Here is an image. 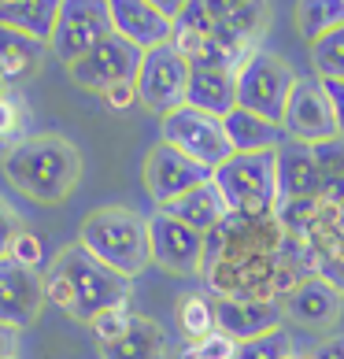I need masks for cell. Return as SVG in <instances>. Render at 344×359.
I'll return each mask as SVG.
<instances>
[{
    "instance_id": "4fadbf2b",
    "label": "cell",
    "mask_w": 344,
    "mask_h": 359,
    "mask_svg": "<svg viewBox=\"0 0 344 359\" xmlns=\"http://www.w3.org/2000/svg\"><path fill=\"white\" fill-rule=\"evenodd\" d=\"M45 304V274L22 267L11 256H0V326L19 334L37 323Z\"/></svg>"
},
{
    "instance_id": "60d3db41",
    "label": "cell",
    "mask_w": 344,
    "mask_h": 359,
    "mask_svg": "<svg viewBox=\"0 0 344 359\" xmlns=\"http://www.w3.org/2000/svg\"><path fill=\"white\" fill-rule=\"evenodd\" d=\"M15 352H19V334L0 326V359H15Z\"/></svg>"
},
{
    "instance_id": "f1b7e54d",
    "label": "cell",
    "mask_w": 344,
    "mask_h": 359,
    "mask_svg": "<svg viewBox=\"0 0 344 359\" xmlns=\"http://www.w3.org/2000/svg\"><path fill=\"white\" fill-rule=\"evenodd\" d=\"M315 159H319V175H322V196L333 204H344V137L311 144Z\"/></svg>"
},
{
    "instance_id": "5bb4252c",
    "label": "cell",
    "mask_w": 344,
    "mask_h": 359,
    "mask_svg": "<svg viewBox=\"0 0 344 359\" xmlns=\"http://www.w3.org/2000/svg\"><path fill=\"white\" fill-rule=\"evenodd\" d=\"M285 134L289 141H303V144H322L340 137L333 108H329V97L319 78H296V89L289 97V111H285Z\"/></svg>"
},
{
    "instance_id": "e0dca14e",
    "label": "cell",
    "mask_w": 344,
    "mask_h": 359,
    "mask_svg": "<svg viewBox=\"0 0 344 359\" xmlns=\"http://www.w3.org/2000/svg\"><path fill=\"white\" fill-rule=\"evenodd\" d=\"M340 304H344L340 292L329 285L326 278L315 274L289 292L282 300V308H285V318H293L303 330H329L340 318Z\"/></svg>"
},
{
    "instance_id": "ffe728a7",
    "label": "cell",
    "mask_w": 344,
    "mask_h": 359,
    "mask_svg": "<svg viewBox=\"0 0 344 359\" xmlns=\"http://www.w3.org/2000/svg\"><path fill=\"white\" fill-rule=\"evenodd\" d=\"M160 211H167L170 219L193 226V230H200V233H211L222 219L230 215V208H226V201H222V193H219L215 182H204V185H196V189L181 193L178 201H170Z\"/></svg>"
},
{
    "instance_id": "d6a6232c",
    "label": "cell",
    "mask_w": 344,
    "mask_h": 359,
    "mask_svg": "<svg viewBox=\"0 0 344 359\" xmlns=\"http://www.w3.org/2000/svg\"><path fill=\"white\" fill-rule=\"evenodd\" d=\"M130 323H134V311H130V304H123V308H108V311H100L97 318L89 323V330L97 334L100 344H108V341H118L130 330Z\"/></svg>"
},
{
    "instance_id": "7bdbcfd3",
    "label": "cell",
    "mask_w": 344,
    "mask_h": 359,
    "mask_svg": "<svg viewBox=\"0 0 344 359\" xmlns=\"http://www.w3.org/2000/svg\"><path fill=\"white\" fill-rule=\"evenodd\" d=\"M149 4H152V8H160L163 15H170V19H174L178 11H181L185 4H189V0H149Z\"/></svg>"
},
{
    "instance_id": "bcb514c9",
    "label": "cell",
    "mask_w": 344,
    "mask_h": 359,
    "mask_svg": "<svg viewBox=\"0 0 344 359\" xmlns=\"http://www.w3.org/2000/svg\"><path fill=\"white\" fill-rule=\"evenodd\" d=\"M0 93H8V82H4V78H0Z\"/></svg>"
},
{
    "instance_id": "4316f807",
    "label": "cell",
    "mask_w": 344,
    "mask_h": 359,
    "mask_svg": "<svg viewBox=\"0 0 344 359\" xmlns=\"http://www.w3.org/2000/svg\"><path fill=\"white\" fill-rule=\"evenodd\" d=\"M344 26V0H300L296 4V30L303 41H319Z\"/></svg>"
},
{
    "instance_id": "7a4b0ae2",
    "label": "cell",
    "mask_w": 344,
    "mask_h": 359,
    "mask_svg": "<svg viewBox=\"0 0 344 359\" xmlns=\"http://www.w3.org/2000/svg\"><path fill=\"white\" fill-rule=\"evenodd\" d=\"M0 167H4V178L37 204L67 201L78 178H82V156L60 134L22 137L19 144H11Z\"/></svg>"
},
{
    "instance_id": "f546056e",
    "label": "cell",
    "mask_w": 344,
    "mask_h": 359,
    "mask_svg": "<svg viewBox=\"0 0 344 359\" xmlns=\"http://www.w3.org/2000/svg\"><path fill=\"white\" fill-rule=\"evenodd\" d=\"M311 67L322 82H344V26L311 45Z\"/></svg>"
},
{
    "instance_id": "7c38bea8",
    "label": "cell",
    "mask_w": 344,
    "mask_h": 359,
    "mask_svg": "<svg viewBox=\"0 0 344 359\" xmlns=\"http://www.w3.org/2000/svg\"><path fill=\"white\" fill-rule=\"evenodd\" d=\"M211 175H215L211 167L196 163L193 156L178 152L167 141L152 144V152L144 156V189H149V196L160 208H167L170 201H178L181 193L196 189V185L211 182Z\"/></svg>"
},
{
    "instance_id": "484cf974",
    "label": "cell",
    "mask_w": 344,
    "mask_h": 359,
    "mask_svg": "<svg viewBox=\"0 0 344 359\" xmlns=\"http://www.w3.org/2000/svg\"><path fill=\"white\" fill-rule=\"evenodd\" d=\"M267 26H270V0H245L226 19H219V30H226L230 37H237L248 48H256L263 41Z\"/></svg>"
},
{
    "instance_id": "9a60e30c",
    "label": "cell",
    "mask_w": 344,
    "mask_h": 359,
    "mask_svg": "<svg viewBox=\"0 0 344 359\" xmlns=\"http://www.w3.org/2000/svg\"><path fill=\"white\" fill-rule=\"evenodd\" d=\"M111 11V30L118 37H126L130 45H137L141 52L160 48L174 34V19L163 15L160 8H152L149 0H108Z\"/></svg>"
},
{
    "instance_id": "b9f144b4",
    "label": "cell",
    "mask_w": 344,
    "mask_h": 359,
    "mask_svg": "<svg viewBox=\"0 0 344 359\" xmlns=\"http://www.w3.org/2000/svg\"><path fill=\"white\" fill-rule=\"evenodd\" d=\"M241 4H245V0H204V8H207L215 19H226L230 11H233V8H241Z\"/></svg>"
},
{
    "instance_id": "7402d4cb",
    "label": "cell",
    "mask_w": 344,
    "mask_h": 359,
    "mask_svg": "<svg viewBox=\"0 0 344 359\" xmlns=\"http://www.w3.org/2000/svg\"><path fill=\"white\" fill-rule=\"evenodd\" d=\"M222 123H226V137L233 152H277L285 144V126L259 118L245 108H233Z\"/></svg>"
},
{
    "instance_id": "8fae6325",
    "label": "cell",
    "mask_w": 344,
    "mask_h": 359,
    "mask_svg": "<svg viewBox=\"0 0 344 359\" xmlns=\"http://www.w3.org/2000/svg\"><path fill=\"white\" fill-rule=\"evenodd\" d=\"M149 252L152 263L178 278H200L204 271V233L170 219L167 211L149 215Z\"/></svg>"
},
{
    "instance_id": "d590c367",
    "label": "cell",
    "mask_w": 344,
    "mask_h": 359,
    "mask_svg": "<svg viewBox=\"0 0 344 359\" xmlns=\"http://www.w3.org/2000/svg\"><path fill=\"white\" fill-rule=\"evenodd\" d=\"M22 230V219H19V211L11 208L4 196H0V256H8V248L11 241H15V233Z\"/></svg>"
},
{
    "instance_id": "30bf717a",
    "label": "cell",
    "mask_w": 344,
    "mask_h": 359,
    "mask_svg": "<svg viewBox=\"0 0 344 359\" xmlns=\"http://www.w3.org/2000/svg\"><path fill=\"white\" fill-rule=\"evenodd\" d=\"M141 60L144 52L137 45H130L126 37H104V41L85 52L78 63H71L67 74L78 89H89V93H104L118 82H137V71H141Z\"/></svg>"
},
{
    "instance_id": "8d00e7d4",
    "label": "cell",
    "mask_w": 344,
    "mask_h": 359,
    "mask_svg": "<svg viewBox=\"0 0 344 359\" xmlns=\"http://www.w3.org/2000/svg\"><path fill=\"white\" fill-rule=\"evenodd\" d=\"M100 97H104V104H108L111 111H126V108H134V104H141L137 82H118V86H111V89H104Z\"/></svg>"
},
{
    "instance_id": "ee69618b",
    "label": "cell",
    "mask_w": 344,
    "mask_h": 359,
    "mask_svg": "<svg viewBox=\"0 0 344 359\" xmlns=\"http://www.w3.org/2000/svg\"><path fill=\"white\" fill-rule=\"evenodd\" d=\"M285 359H315V352H296V348H293V352H289Z\"/></svg>"
},
{
    "instance_id": "4dcf8cb0",
    "label": "cell",
    "mask_w": 344,
    "mask_h": 359,
    "mask_svg": "<svg viewBox=\"0 0 344 359\" xmlns=\"http://www.w3.org/2000/svg\"><path fill=\"white\" fill-rule=\"evenodd\" d=\"M289 352H293V337H289L285 326H282V330H270V334H263V337L241 341L233 359H285Z\"/></svg>"
},
{
    "instance_id": "5b68a950",
    "label": "cell",
    "mask_w": 344,
    "mask_h": 359,
    "mask_svg": "<svg viewBox=\"0 0 344 359\" xmlns=\"http://www.w3.org/2000/svg\"><path fill=\"white\" fill-rule=\"evenodd\" d=\"M204 285L215 300H277L282 304V252L226 256L204 267Z\"/></svg>"
},
{
    "instance_id": "74e56055",
    "label": "cell",
    "mask_w": 344,
    "mask_h": 359,
    "mask_svg": "<svg viewBox=\"0 0 344 359\" xmlns=\"http://www.w3.org/2000/svg\"><path fill=\"white\" fill-rule=\"evenodd\" d=\"M319 278H326V282L344 297V248L337 252V256H329V259L322 263V267H319Z\"/></svg>"
},
{
    "instance_id": "d6986e66",
    "label": "cell",
    "mask_w": 344,
    "mask_h": 359,
    "mask_svg": "<svg viewBox=\"0 0 344 359\" xmlns=\"http://www.w3.org/2000/svg\"><path fill=\"white\" fill-rule=\"evenodd\" d=\"M185 104L196 108V111L215 115V118H226L237 108V74L193 67L189 89H185Z\"/></svg>"
},
{
    "instance_id": "cb8c5ba5",
    "label": "cell",
    "mask_w": 344,
    "mask_h": 359,
    "mask_svg": "<svg viewBox=\"0 0 344 359\" xmlns=\"http://www.w3.org/2000/svg\"><path fill=\"white\" fill-rule=\"evenodd\" d=\"M60 15V0H0V26L48 41Z\"/></svg>"
},
{
    "instance_id": "f6af8a7d",
    "label": "cell",
    "mask_w": 344,
    "mask_h": 359,
    "mask_svg": "<svg viewBox=\"0 0 344 359\" xmlns=\"http://www.w3.org/2000/svg\"><path fill=\"white\" fill-rule=\"evenodd\" d=\"M11 152V141H0V163H4V156Z\"/></svg>"
},
{
    "instance_id": "1f68e13d",
    "label": "cell",
    "mask_w": 344,
    "mask_h": 359,
    "mask_svg": "<svg viewBox=\"0 0 344 359\" xmlns=\"http://www.w3.org/2000/svg\"><path fill=\"white\" fill-rule=\"evenodd\" d=\"M237 355V341L226 337V334H211V337H200V341H185V348L178 359H233Z\"/></svg>"
},
{
    "instance_id": "ac0fdd59",
    "label": "cell",
    "mask_w": 344,
    "mask_h": 359,
    "mask_svg": "<svg viewBox=\"0 0 344 359\" xmlns=\"http://www.w3.org/2000/svg\"><path fill=\"white\" fill-rule=\"evenodd\" d=\"M322 196V175L315 149L303 141H285L277 149V201H303Z\"/></svg>"
},
{
    "instance_id": "277c9868",
    "label": "cell",
    "mask_w": 344,
    "mask_h": 359,
    "mask_svg": "<svg viewBox=\"0 0 344 359\" xmlns=\"http://www.w3.org/2000/svg\"><path fill=\"white\" fill-rule=\"evenodd\" d=\"M211 182L219 185L230 215L277 211V152H233L222 167H215Z\"/></svg>"
},
{
    "instance_id": "6da1fadb",
    "label": "cell",
    "mask_w": 344,
    "mask_h": 359,
    "mask_svg": "<svg viewBox=\"0 0 344 359\" xmlns=\"http://www.w3.org/2000/svg\"><path fill=\"white\" fill-rule=\"evenodd\" d=\"M130 292H134V278H123L118 271L104 267L78 241L63 248L45 271V300L85 326L100 311L130 304Z\"/></svg>"
},
{
    "instance_id": "52a82bcc",
    "label": "cell",
    "mask_w": 344,
    "mask_h": 359,
    "mask_svg": "<svg viewBox=\"0 0 344 359\" xmlns=\"http://www.w3.org/2000/svg\"><path fill=\"white\" fill-rule=\"evenodd\" d=\"M111 34L115 30H111L108 0H60V15L48 37V52L63 67H71Z\"/></svg>"
},
{
    "instance_id": "d4e9b609",
    "label": "cell",
    "mask_w": 344,
    "mask_h": 359,
    "mask_svg": "<svg viewBox=\"0 0 344 359\" xmlns=\"http://www.w3.org/2000/svg\"><path fill=\"white\" fill-rule=\"evenodd\" d=\"M219 30V19L204 8V0H189L178 15H174V34H170V45H174L185 60L193 63V56L204 48V41Z\"/></svg>"
},
{
    "instance_id": "ba28073f",
    "label": "cell",
    "mask_w": 344,
    "mask_h": 359,
    "mask_svg": "<svg viewBox=\"0 0 344 359\" xmlns=\"http://www.w3.org/2000/svg\"><path fill=\"white\" fill-rule=\"evenodd\" d=\"M160 134H163L167 144H174L178 152L193 156L196 163H204L211 170L222 167L233 156L230 137H226V123L215 118V115H207V111L189 108V104H181V108L163 115Z\"/></svg>"
},
{
    "instance_id": "44dd1931",
    "label": "cell",
    "mask_w": 344,
    "mask_h": 359,
    "mask_svg": "<svg viewBox=\"0 0 344 359\" xmlns=\"http://www.w3.org/2000/svg\"><path fill=\"white\" fill-rule=\"evenodd\" d=\"M100 359H167V330L149 315H134L123 337L100 344Z\"/></svg>"
},
{
    "instance_id": "8992f818",
    "label": "cell",
    "mask_w": 344,
    "mask_h": 359,
    "mask_svg": "<svg viewBox=\"0 0 344 359\" xmlns=\"http://www.w3.org/2000/svg\"><path fill=\"white\" fill-rule=\"evenodd\" d=\"M296 78L300 74L282 56L256 48L245 60V67L237 71V108L285 126V111H289V97L296 89Z\"/></svg>"
},
{
    "instance_id": "83f0119b",
    "label": "cell",
    "mask_w": 344,
    "mask_h": 359,
    "mask_svg": "<svg viewBox=\"0 0 344 359\" xmlns=\"http://www.w3.org/2000/svg\"><path fill=\"white\" fill-rule=\"evenodd\" d=\"M178 330L185 334V341H200V337L215 334L219 330L215 297L211 292H185L178 300Z\"/></svg>"
},
{
    "instance_id": "3957f363",
    "label": "cell",
    "mask_w": 344,
    "mask_h": 359,
    "mask_svg": "<svg viewBox=\"0 0 344 359\" xmlns=\"http://www.w3.org/2000/svg\"><path fill=\"white\" fill-rule=\"evenodd\" d=\"M78 245L89 256H97L104 267L118 271L123 278H137L152 263L149 252V219L137 215L134 208H97L82 219Z\"/></svg>"
},
{
    "instance_id": "2e32d148",
    "label": "cell",
    "mask_w": 344,
    "mask_h": 359,
    "mask_svg": "<svg viewBox=\"0 0 344 359\" xmlns=\"http://www.w3.org/2000/svg\"><path fill=\"white\" fill-rule=\"evenodd\" d=\"M215 318H219V334L241 344L270 334V330H282L285 308L277 300H215Z\"/></svg>"
},
{
    "instance_id": "603a6c76",
    "label": "cell",
    "mask_w": 344,
    "mask_h": 359,
    "mask_svg": "<svg viewBox=\"0 0 344 359\" xmlns=\"http://www.w3.org/2000/svg\"><path fill=\"white\" fill-rule=\"evenodd\" d=\"M48 52V41H37V37L22 34V30H11V26H0V78L8 86L30 78L37 67H41Z\"/></svg>"
},
{
    "instance_id": "836d02e7",
    "label": "cell",
    "mask_w": 344,
    "mask_h": 359,
    "mask_svg": "<svg viewBox=\"0 0 344 359\" xmlns=\"http://www.w3.org/2000/svg\"><path fill=\"white\" fill-rule=\"evenodd\" d=\"M8 256L15 259V263H22V267H30V271H41V263H45V245H41V237H37L34 230H22L15 233V241H11V248H8Z\"/></svg>"
},
{
    "instance_id": "e575fe53",
    "label": "cell",
    "mask_w": 344,
    "mask_h": 359,
    "mask_svg": "<svg viewBox=\"0 0 344 359\" xmlns=\"http://www.w3.org/2000/svg\"><path fill=\"white\" fill-rule=\"evenodd\" d=\"M22 123H26L22 100L8 97V93H0V141H11V144H19Z\"/></svg>"
},
{
    "instance_id": "f35d334b",
    "label": "cell",
    "mask_w": 344,
    "mask_h": 359,
    "mask_svg": "<svg viewBox=\"0 0 344 359\" xmlns=\"http://www.w3.org/2000/svg\"><path fill=\"white\" fill-rule=\"evenodd\" d=\"M322 82V78H319ZM326 97H329V108H333V118H337V134L344 137V82H322Z\"/></svg>"
},
{
    "instance_id": "9c48e42d",
    "label": "cell",
    "mask_w": 344,
    "mask_h": 359,
    "mask_svg": "<svg viewBox=\"0 0 344 359\" xmlns=\"http://www.w3.org/2000/svg\"><path fill=\"white\" fill-rule=\"evenodd\" d=\"M189 74H193V63L181 56L174 45H160V48H149L141 60V71H137V97L149 111L156 115H167L185 104V89H189Z\"/></svg>"
},
{
    "instance_id": "7dc6e473",
    "label": "cell",
    "mask_w": 344,
    "mask_h": 359,
    "mask_svg": "<svg viewBox=\"0 0 344 359\" xmlns=\"http://www.w3.org/2000/svg\"><path fill=\"white\" fill-rule=\"evenodd\" d=\"M340 230H344V204H340Z\"/></svg>"
},
{
    "instance_id": "ab89813d",
    "label": "cell",
    "mask_w": 344,
    "mask_h": 359,
    "mask_svg": "<svg viewBox=\"0 0 344 359\" xmlns=\"http://www.w3.org/2000/svg\"><path fill=\"white\" fill-rule=\"evenodd\" d=\"M315 359H344V334L326 337L319 348H315Z\"/></svg>"
}]
</instances>
